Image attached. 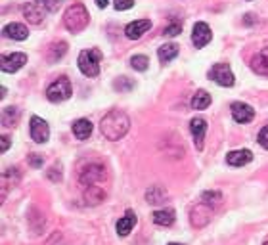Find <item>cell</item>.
<instances>
[{"mask_svg": "<svg viewBox=\"0 0 268 245\" xmlns=\"http://www.w3.org/2000/svg\"><path fill=\"white\" fill-rule=\"evenodd\" d=\"M130 129V119L127 117L125 111L121 109H111L109 113L105 115L102 123H100V131L107 140H121L123 136L129 132Z\"/></svg>", "mask_w": 268, "mask_h": 245, "instance_id": "obj_1", "label": "cell"}, {"mask_svg": "<svg viewBox=\"0 0 268 245\" xmlns=\"http://www.w3.org/2000/svg\"><path fill=\"white\" fill-rule=\"evenodd\" d=\"M90 16H88V10L85 8V4H73L65 10V16H63V25L67 27V31L71 33H81L83 29H87Z\"/></svg>", "mask_w": 268, "mask_h": 245, "instance_id": "obj_2", "label": "cell"}, {"mask_svg": "<svg viewBox=\"0 0 268 245\" xmlns=\"http://www.w3.org/2000/svg\"><path fill=\"white\" fill-rule=\"evenodd\" d=\"M100 60H102V52L98 48L83 50L79 54V69L87 77H98L100 75Z\"/></svg>", "mask_w": 268, "mask_h": 245, "instance_id": "obj_3", "label": "cell"}, {"mask_svg": "<svg viewBox=\"0 0 268 245\" xmlns=\"http://www.w3.org/2000/svg\"><path fill=\"white\" fill-rule=\"evenodd\" d=\"M71 96V80L67 77H58L54 80L50 87L46 88V98L58 104V102H63Z\"/></svg>", "mask_w": 268, "mask_h": 245, "instance_id": "obj_4", "label": "cell"}, {"mask_svg": "<svg viewBox=\"0 0 268 245\" xmlns=\"http://www.w3.org/2000/svg\"><path fill=\"white\" fill-rule=\"evenodd\" d=\"M209 77L215 80L216 85H220V87H234V73L230 69V65L228 63H215L211 71H209Z\"/></svg>", "mask_w": 268, "mask_h": 245, "instance_id": "obj_5", "label": "cell"}, {"mask_svg": "<svg viewBox=\"0 0 268 245\" xmlns=\"http://www.w3.org/2000/svg\"><path fill=\"white\" fill-rule=\"evenodd\" d=\"M105 178V169L98 163L88 165L85 171H81V184L83 186H92L96 182H102Z\"/></svg>", "mask_w": 268, "mask_h": 245, "instance_id": "obj_6", "label": "cell"}, {"mask_svg": "<svg viewBox=\"0 0 268 245\" xmlns=\"http://www.w3.org/2000/svg\"><path fill=\"white\" fill-rule=\"evenodd\" d=\"M50 136V127L48 123L41 119V117H31V138L36 142V144H44Z\"/></svg>", "mask_w": 268, "mask_h": 245, "instance_id": "obj_7", "label": "cell"}, {"mask_svg": "<svg viewBox=\"0 0 268 245\" xmlns=\"http://www.w3.org/2000/svg\"><path fill=\"white\" fill-rule=\"evenodd\" d=\"M25 63H27V56L21 52H16V54H12V56H2V58H0V67H2L4 73H16V71L21 69Z\"/></svg>", "mask_w": 268, "mask_h": 245, "instance_id": "obj_8", "label": "cell"}, {"mask_svg": "<svg viewBox=\"0 0 268 245\" xmlns=\"http://www.w3.org/2000/svg\"><path fill=\"white\" fill-rule=\"evenodd\" d=\"M211 29H209L207 23H203V21H199L194 25V33H192V43L196 48H203V46H207L211 43Z\"/></svg>", "mask_w": 268, "mask_h": 245, "instance_id": "obj_9", "label": "cell"}, {"mask_svg": "<svg viewBox=\"0 0 268 245\" xmlns=\"http://www.w3.org/2000/svg\"><path fill=\"white\" fill-rule=\"evenodd\" d=\"M190 220L196 228H203L211 220V207L207 203H198L190 213Z\"/></svg>", "mask_w": 268, "mask_h": 245, "instance_id": "obj_10", "label": "cell"}, {"mask_svg": "<svg viewBox=\"0 0 268 245\" xmlns=\"http://www.w3.org/2000/svg\"><path fill=\"white\" fill-rule=\"evenodd\" d=\"M190 131H192V136H194L196 149L201 151V149H203V138H205V132H207V121H205V119H201V117L192 119Z\"/></svg>", "mask_w": 268, "mask_h": 245, "instance_id": "obj_11", "label": "cell"}, {"mask_svg": "<svg viewBox=\"0 0 268 245\" xmlns=\"http://www.w3.org/2000/svg\"><path fill=\"white\" fill-rule=\"evenodd\" d=\"M44 14H46V8H44L43 4H39V2H29V4H25V8H23V16L33 25L43 23Z\"/></svg>", "mask_w": 268, "mask_h": 245, "instance_id": "obj_12", "label": "cell"}, {"mask_svg": "<svg viewBox=\"0 0 268 245\" xmlns=\"http://www.w3.org/2000/svg\"><path fill=\"white\" fill-rule=\"evenodd\" d=\"M149 29H151V21H149V19H138V21H132V23L127 25L125 35H127V38H130V40H138L140 36L144 35V33H147Z\"/></svg>", "mask_w": 268, "mask_h": 245, "instance_id": "obj_13", "label": "cell"}, {"mask_svg": "<svg viewBox=\"0 0 268 245\" xmlns=\"http://www.w3.org/2000/svg\"><path fill=\"white\" fill-rule=\"evenodd\" d=\"M232 117L236 123H249L255 117V109L249 104H243V102H236L232 104Z\"/></svg>", "mask_w": 268, "mask_h": 245, "instance_id": "obj_14", "label": "cell"}, {"mask_svg": "<svg viewBox=\"0 0 268 245\" xmlns=\"http://www.w3.org/2000/svg\"><path fill=\"white\" fill-rule=\"evenodd\" d=\"M251 69L260 77H268V46H264L260 52H257V56L251 61Z\"/></svg>", "mask_w": 268, "mask_h": 245, "instance_id": "obj_15", "label": "cell"}, {"mask_svg": "<svg viewBox=\"0 0 268 245\" xmlns=\"http://www.w3.org/2000/svg\"><path fill=\"white\" fill-rule=\"evenodd\" d=\"M251 159H253V153L249 149H236V151H230L226 155V163L232 167H243L247 165Z\"/></svg>", "mask_w": 268, "mask_h": 245, "instance_id": "obj_16", "label": "cell"}, {"mask_svg": "<svg viewBox=\"0 0 268 245\" xmlns=\"http://www.w3.org/2000/svg\"><path fill=\"white\" fill-rule=\"evenodd\" d=\"M4 35L14 38V40H25L29 36V31L23 23H10V25L4 27Z\"/></svg>", "mask_w": 268, "mask_h": 245, "instance_id": "obj_17", "label": "cell"}, {"mask_svg": "<svg viewBox=\"0 0 268 245\" xmlns=\"http://www.w3.org/2000/svg\"><path fill=\"white\" fill-rule=\"evenodd\" d=\"M73 134L77 136V140H87L92 134V123L88 119H79L73 123Z\"/></svg>", "mask_w": 268, "mask_h": 245, "instance_id": "obj_18", "label": "cell"}, {"mask_svg": "<svg viewBox=\"0 0 268 245\" xmlns=\"http://www.w3.org/2000/svg\"><path fill=\"white\" fill-rule=\"evenodd\" d=\"M85 199L87 203L90 205H98L100 201H104L105 199V190L104 188H100V186H87V190H85Z\"/></svg>", "mask_w": 268, "mask_h": 245, "instance_id": "obj_19", "label": "cell"}, {"mask_svg": "<svg viewBox=\"0 0 268 245\" xmlns=\"http://www.w3.org/2000/svg\"><path fill=\"white\" fill-rule=\"evenodd\" d=\"M134 224H136V215L132 211H127V215L117 222V234L119 236H127L130 230L134 228Z\"/></svg>", "mask_w": 268, "mask_h": 245, "instance_id": "obj_20", "label": "cell"}, {"mask_svg": "<svg viewBox=\"0 0 268 245\" xmlns=\"http://www.w3.org/2000/svg\"><path fill=\"white\" fill-rule=\"evenodd\" d=\"M154 222L157 226H171L174 222V211L173 209H159L154 213Z\"/></svg>", "mask_w": 268, "mask_h": 245, "instance_id": "obj_21", "label": "cell"}, {"mask_svg": "<svg viewBox=\"0 0 268 245\" xmlns=\"http://www.w3.org/2000/svg\"><path fill=\"white\" fill-rule=\"evenodd\" d=\"M157 56H159V61L161 63H169L171 60H174L178 56V46L176 44H163L159 50H157Z\"/></svg>", "mask_w": 268, "mask_h": 245, "instance_id": "obj_22", "label": "cell"}, {"mask_svg": "<svg viewBox=\"0 0 268 245\" xmlns=\"http://www.w3.org/2000/svg\"><path fill=\"white\" fill-rule=\"evenodd\" d=\"M146 199H147V203H151V205L163 203L165 199H167V190L161 188V186H151L146 192Z\"/></svg>", "mask_w": 268, "mask_h": 245, "instance_id": "obj_23", "label": "cell"}, {"mask_svg": "<svg viewBox=\"0 0 268 245\" xmlns=\"http://www.w3.org/2000/svg\"><path fill=\"white\" fill-rule=\"evenodd\" d=\"M19 109L18 107H4L2 109V125L4 127H16L18 125V121H19Z\"/></svg>", "mask_w": 268, "mask_h": 245, "instance_id": "obj_24", "label": "cell"}, {"mask_svg": "<svg viewBox=\"0 0 268 245\" xmlns=\"http://www.w3.org/2000/svg\"><path fill=\"white\" fill-rule=\"evenodd\" d=\"M211 105V94L207 90H198L196 96L192 98V107L194 109H207Z\"/></svg>", "mask_w": 268, "mask_h": 245, "instance_id": "obj_25", "label": "cell"}, {"mask_svg": "<svg viewBox=\"0 0 268 245\" xmlns=\"http://www.w3.org/2000/svg\"><path fill=\"white\" fill-rule=\"evenodd\" d=\"M67 52V44L60 40V43H54L50 44V48H48V61H56L63 58V54Z\"/></svg>", "mask_w": 268, "mask_h": 245, "instance_id": "obj_26", "label": "cell"}, {"mask_svg": "<svg viewBox=\"0 0 268 245\" xmlns=\"http://www.w3.org/2000/svg\"><path fill=\"white\" fill-rule=\"evenodd\" d=\"M130 65H132V67H134L136 71H146L147 65H149V60H147L146 56H132Z\"/></svg>", "mask_w": 268, "mask_h": 245, "instance_id": "obj_27", "label": "cell"}, {"mask_svg": "<svg viewBox=\"0 0 268 245\" xmlns=\"http://www.w3.org/2000/svg\"><path fill=\"white\" fill-rule=\"evenodd\" d=\"M201 199H203V203H207V205H216V203L222 199V195L218 192H205L201 195Z\"/></svg>", "mask_w": 268, "mask_h": 245, "instance_id": "obj_28", "label": "cell"}, {"mask_svg": "<svg viewBox=\"0 0 268 245\" xmlns=\"http://www.w3.org/2000/svg\"><path fill=\"white\" fill-rule=\"evenodd\" d=\"M180 31H182V25L180 23H171L169 27H165L163 29V35L165 36H176V35H180Z\"/></svg>", "mask_w": 268, "mask_h": 245, "instance_id": "obj_29", "label": "cell"}, {"mask_svg": "<svg viewBox=\"0 0 268 245\" xmlns=\"http://www.w3.org/2000/svg\"><path fill=\"white\" fill-rule=\"evenodd\" d=\"M39 4H43L46 12H56L61 6V0H39Z\"/></svg>", "mask_w": 268, "mask_h": 245, "instance_id": "obj_30", "label": "cell"}, {"mask_svg": "<svg viewBox=\"0 0 268 245\" xmlns=\"http://www.w3.org/2000/svg\"><path fill=\"white\" fill-rule=\"evenodd\" d=\"M113 4H115V10L123 12V10H130L134 6V0H115Z\"/></svg>", "mask_w": 268, "mask_h": 245, "instance_id": "obj_31", "label": "cell"}, {"mask_svg": "<svg viewBox=\"0 0 268 245\" xmlns=\"http://www.w3.org/2000/svg\"><path fill=\"white\" fill-rule=\"evenodd\" d=\"M132 87H134V85H132L127 77H121V79L115 83V88H117V90H130Z\"/></svg>", "mask_w": 268, "mask_h": 245, "instance_id": "obj_32", "label": "cell"}, {"mask_svg": "<svg viewBox=\"0 0 268 245\" xmlns=\"http://www.w3.org/2000/svg\"><path fill=\"white\" fill-rule=\"evenodd\" d=\"M259 144L264 149H268V127H264V129L259 132Z\"/></svg>", "mask_w": 268, "mask_h": 245, "instance_id": "obj_33", "label": "cell"}, {"mask_svg": "<svg viewBox=\"0 0 268 245\" xmlns=\"http://www.w3.org/2000/svg\"><path fill=\"white\" fill-rule=\"evenodd\" d=\"M48 176H50V180H54V182H60L61 180L60 167H52V169H50V173H48Z\"/></svg>", "mask_w": 268, "mask_h": 245, "instance_id": "obj_34", "label": "cell"}, {"mask_svg": "<svg viewBox=\"0 0 268 245\" xmlns=\"http://www.w3.org/2000/svg\"><path fill=\"white\" fill-rule=\"evenodd\" d=\"M43 155H36V153H33L31 157H29V163H31V167H35V169H39V167H43Z\"/></svg>", "mask_w": 268, "mask_h": 245, "instance_id": "obj_35", "label": "cell"}, {"mask_svg": "<svg viewBox=\"0 0 268 245\" xmlns=\"http://www.w3.org/2000/svg\"><path fill=\"white\" fill-rule=\"evenodd\" d=\"M8 148H10V138L8 136H2V146H0V149H2V151H6Z\"/></svg>", "mask_w": 268, "mask_h": 245, "instance_id": "obj_36", "label": "cell"}, {"mask_svg": "<svg viewBox=\"0 0 268 245\" xmlns=\"http://www.w3.org/2000/svg\"><path fill=\"white\" fill-rule=\"evenodd\" d=\"M96 4H98V8H105L109 4V0H96Z\"/></svg>", "mask_w": 268, "mask_h": 245, "instance_id": "obj_37", "label": "cell"}, {"mask_svg": "<svg viewBox=\"0 0 268 245\" xmlns=\"http://www.w3.org/2000/svg\"><path fill=\"white\" fill-rule=\"evenodd\" d=\"M169 245H182V243H169Z\"/></svg>", "mask_w": 268, "mask_h": 245, "instance_id": "obj_38", "label": "cell"}, {"mask_svg": "<svg viewBox=\"0 0 268 245\" xmlns=\"http://www.w3.org/2000/svg\"><path fill=\"white\" fill-rule=\"evenodd\" d=\"M264 245H268V241H266V243H264Z\"/></svg>", "mask_w": 268, "mask_h": 245, "instance_id": "obj_39", "label": "cell"}]
</instances>
